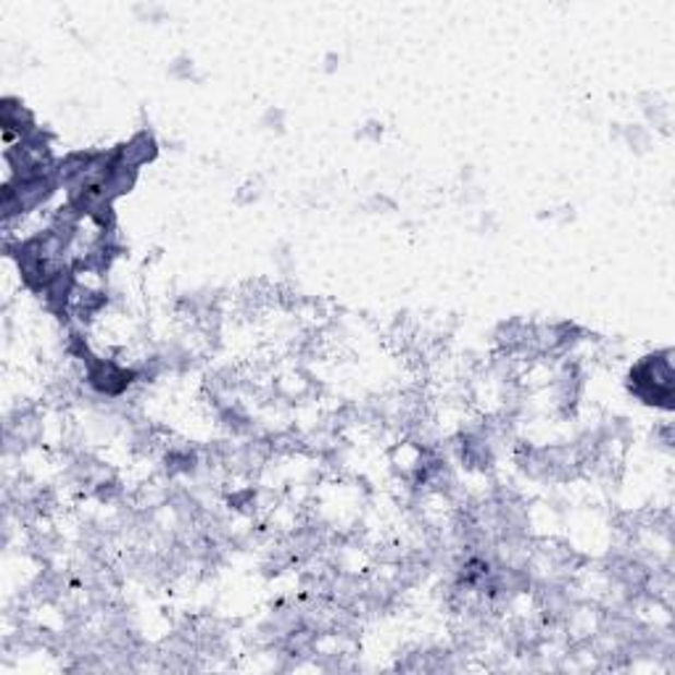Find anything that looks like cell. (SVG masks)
Instances as JSON below:
<instances>
[{
    "mask_svg": "<svg viewBox=\"0 0 675 675\" xmlns=\"http://www.w3.org/2000/svg\"><path fill=\"white\" fill-rule=\"evenodd\" d=\"M630 393L644 404L671 410L673 401V367L671 352H660L641 359L628 375Z\"/></svg>",
    "mask_w": 675,
    "mask_h": 675,
    "instance_id": "obj_1",
    "label": "cell"
},
{
    "mask_svg": "<svg viewBox=\"0 0 675 675\" xmlns=\"http://www.w3.org/2000/svg\"><path fill=\"white\" fill-rule=\"evenodd\" d=\"M114 154H117V162L125 164V167L140 169L143 164L154 162L156 154H158V145H156L154 135H151L149 130H143V132H138V135L132 140H127L125 145H119Z\"/></svg>",
    "mask_w": 675,
    "mask_h": 675,
    "instance_id": "obj_2",
    "label": "cell"
}]
</instances>
